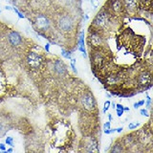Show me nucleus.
I'll return each instance as SVG.
<instances>
[{
	"mask_svg": "<svg viewBox=\"0 0 153 153\" xmlns=\"http://www.w3.org/2000/svg\"><path fill=\"white\" fill-rule=\"evenodd\" d=\"M89 56H90V63L91 69H92L93 74L97 76L98 72L102 68V66L110 59H112V56L107 52L106 47L99 48V49H94V48H89Z\"/></svg>",
	"mask_w": 153,
	"mask_h": 153,
	"instance_id": "obj_1",
	"label": "nucleus"
},
{
	"mask_svg": "<svg viewBox=\"0 0 153 153\" xmlns=\"http://www.w3.org/2000/svg\"><path fill=\"white\" fill-rule=\"evenodd\" d=\"M86 42H87L89 48H94V49L106 47V33L90 25V27L88 28Z\"/></svg>",
	"mask_w": 153,
	"mask_h": 153,
	"instance_id": "obj_2",
	"label": "nucleus"
},
{
	"mask_svg": "<svg viewBox=\"0 0 153 153\" xmlns=\"http://www.w3.org/2000/svg\"><path fill=\"white\" fill-rule=\"evenodd\" d=\"M136 134L138 143L143 146L145 151L152 150V143H153V136H152V126L151 121L148 122L145 126H143L138 131H134Z\"/></svg>",
	"mask_w": 153,
	"mask_h": 153,
	"instance_id": "obj_3",
	"label": "nucleus"
},
{
	"mask_svg": "<svg viewBox=\"0 0 153 153\" xmlns=\"http://www.w3.org/2000/svg\"><path fill=\"white\" fill-rule=\"evenodd\" d=\"M56 27L60 33L64 35H69L73 33L76 28V23L73 16L69 13H60L56 19Z\"/></svg>",
	"mask_w": 153,
	"mask_h": 153,
	"instance_id": "obj_4",
	"label": "nucleus"
},
{
	"mask_svg": "<svg viewBox=\"0 0 153 153\" xmlns=\"http://www.w3.org/2000/svg\"><path fill=\"white\" fill-rule=\"evenodd\" d=\"M29 20L32 21V24L33 28L38 33H44L50 31V29L52 27V20L50 17L47 16L46 13L38 12L36 13L35 16H33V19L29 18Z\"/></svg>",
	"mask_w": 153,
	"mask_h": 153,
	"instance_id": "obj_5",
	"label": "nucleus"
},
{
	"mask_svg": "<svg viewBox=\"0 0 153 153\" xmlns=\"http://www.w3.org/2000/svg\"><path fill=\"white\" fill-rule=\"evenodd\" d=\"M79 103L81 105V107L85 110L86 112H95L97 111V107H98V103L94 94L91 92L90 90L84 91V92L81 93L79 96Z\"/></svg>",
	"mask_w": 153,
	"mask_h": 153,
	"instance_id": "obj_6",
	"label": "nucleus"
},
{
	"mask_svg": "<svg viewBox=\"0 0 153 153\" xmlns=\"http://www.w3.org/2000/svg\"><path fill=\"white\" fill-rule=\"evenodd\" d=\"M135 82L137 88H142L143 90H147L152 86V73L151 70L143 69L139 72L135 76Z\"/></svg>",
	"mask_w": 153,
	"mask_h": 153,
	"instance_id": "obj_7",
	"label": "nucleus"
},
{
	"mask_svg": "<svg viewBox=\"0 0 153 153\" xmlns=\"http://www.w3.org/2000/svg\"><path fill=\"white\" fill-rule=\"evenodd\" d=\"M80 147H82L79 151L84 152H100V146L97 138L95 136L89 135L85 136L80 141Z\"/></svg>",
	"mask_w": 153,
	"mask_h": 153,
	"instance_id": "obj_8",
	"label": "nucleus"
},
{
	"mask_svg": "<svg viewBox=\"0 0 153 153\" xmlns=\"http://www.w3.org/2000/svg\"><path fill=\"white\" fill-rule=\"evenodd\" d=\"M26 62L31 69L37 70L44 63V57L40 53L30 51L26 56Z\"/></svg>",
	"mask_w": 153,
	"mask_h": 153,
	"instance_id": "obj_9",
	"label": "nucleus"
},
{
	"mask_svg": "<svg viewBox=\"0 0 153 153\" xmlns=\"http://www.w3.org/2000/svg\"><path fill=\"white\" fill-rule=\"evenodd\" d=\"M102 8L107 10L109 13H111L114 16H122L123 14H124L123 0H108Z\"/></svg>",
	"mask_w": 153,
	"mask_h": 153,
	"instance_id": "obj_10",
	"label": "nucleus"
},
{
	"mask_svg": "<svg viewBox=\"0 0 153 153\" xmlns=\"http://www.w3.org/2000/svg\"><path fill=\"white\" fill-rule=\"evenodd\" d=\"M123 6L124 14H127L129 16H138V0H123Z\"/></svg>",
	"mask_w": 153,
	"mask_h": 153,
	"instance_id": "obj_11",
	"label": "nucleus"
},
{
	"mask_svg": "<svg viewBox=\"0 0 153 153\" xmlns=\"http://www.w3.org/2000/svg\"><path fill=\"white\" fill-rule=\"evenodd\" d=\"M52 71L54 75H56V76H65L68 74L67 66L64 63V61L61 59H56L53 61Z\"/></svg>",
	"mask_w": 153,
	"mask_h": 153,
	"instance_id": "obj_12",
	"label": "nucleus"
},
{
	"mask_svg": "<svg viewBox=\"0 0 153 153\" xmlns=\"http://www.w3.org/2000/svg\"><path fill=\"white\" fill-rule=\"evenodd\" d=\"M8 42L13 47H20L23 44V37L17 31H10L7 33Z\"/></svg>",
	"mask_w": 153,
	"mask_h": 153,
	"instance_id": "obj_13",
	"label": "nucleus"
},
{
	"mask_svg": "<svg viewBox=\"0 0 153 153\" xmlns=\"http://www.w3.org/2000/svg\"><path fill=\"white\" fill-rule=\"evenodd\" d=\"M110 153H122V152H126V147H124L123 143L121 140V138L117 139L116 141L114 142L113 145L110 146L109 150Z\"/></svg>",
	"mask_w": 153,
	"mask_h": 153,
	"instance_id": "obj_14",
	"label": "nucleus"
},
{
	"mask_svg": "<svg viewBox=\"0 0 153 153\" xmlns=\"http://www.w3.org/2000/svg\"><path fill=\"white\" fill-rule=\"evenodd\" d=\"M61 56H63L64 59H70L71 57H72V51L62 48V49H61Z\"/></svg>",
	"mask_w": 153,
	"mask_h": 153,
	"instance_id": "obj_15",
	"label": "nucleus"
},
{
	"mask_svg": "<svg viewBox=\"0 0 153 153\" xmlns=\"http://www.w3.org/2000/svg\"><path fill=\"white\" fill-rule=\"evenodd\" d=\"M13 11L16 13L17 16H18V17L19 18H21V19H24V18H26V16H25V14H24L23 13H21L20 11H19V10L16 8V7H13Z\"/></svg>",
	"mask_w": 153,
	"mask_h": 153,
	"instance_id": "obj_16",
	"label": "nucleus"
},
{
	"mask_svg": "<svg viewBox=\"0 0 153 153\" xmlns=\"http://www.w3.org/2000/svg\"><path fill=\"white\" fill-rule=\"evenodd\" d=\"M139 126H140V123H139V122L130 123L128 124V129H129V130H134V129L138 128Z\"/></svg>",
	"mask_w": 153,
	"mask_h": 153,
	"instance_id": "obj_17",
	"label": "nucleus"
},
{
	"mask_svg": "<svg viewBox=\"0 0 153 153\" xmlns=\"http://www.w3.org/2000/svg\"><path fill=\"white\" fill-rule=\"evenodd\" d=\"M145 104L147 110L151 109V98L148 95H146V100H145Z\"/></svg>",
	"mask_w": 153,
	"mask_h": 153,
	"instance_id": "obj_18",
	"label": "nucleus"
},
{
	"mask_svg": "<svg viewBox=\"0 0 153 153\" xmlns=\"http://www.w3.org/2000/svg\"><path fill=\"white\" fill-rule=\"evenodd\" d=\"M110 106H111V102H110V100H106V102H105L104 104H103V110H102V112L103 113H106L107 110L110 108Z\"/></svg>",
	"mask_w": 153,
	"mask_h": 153,
	"instance_id": "obj_19",
	"label": "nucleus"
},
{
	"mask_svg": "<svg viewBox=\"0 0 153 153\" xmlns=\"http://www.w3.org/2000/svg\"><path fill=\"white\" fill-rule=\"evenodd\" d=\"M5 143H6V145H8V146H10L11 147H13L14 146H13V137H7L6 138V140H5Z\"/></svg>",
	"mask_w": 153,
	"mask_h": 153,
	"instance_id": "obj_20",
	"label": "nucleus"
},
{
	"mask_svg": "<svg viewBox=\"0 0 153 153\" xmlns=\"http://www.w3.org/2000/svg\"><path fill=\"white\" fill-rule=\"evenodd\" d=\"M140 114L142 116H145V117H148L149 116V113H148V110L146 108H143L140 110Z\"/></svg>",
	"mask_w": 153,
	"mask_h": 153,
	"instance_id": "obj_21",
	"label": "nucleus"
},
{
	"mask_svg": "<svg viewBox=\"0 0 153 153\" xmlns=\"http://www.w3.org/2000/svg\"><path fill=\"white\" fill-rule=\"evenodd\" d=\"M111 128V121H107L103 124V130L104 129H110Z\"/></svg>",
	"mask_w": 153,
	"mask_h": 153,
	"instance_id": "obj_22",
	"label": "nucleus"
},
{
	"mask_svg": "<svg viewBox=\"0 0 153 153\" xmlns=\"http://www.w3.org/2000/svg\"><path fill=\"white\" fill-rule=\"evenodd\" d=\"M91 4L93 5L94 8H98L100 5V2H99V0H91Z\"/></svg>",
	"mask_w": 153,
	"mask_h": 153,
	"instance_id": "obj_23",
	"label": "nucleus"
},
{
	"mask_svg": "<svg viewBox=\"0 0 153 153\" xmlns=\"http://www.w3.org/2000/svg\"><path fill=\"white\" fill-rule=\"evenodd\" d=\"M50 46H51V43H46V45L44 46V50L47 52V53H50Z\"/></svg>",
	"mask_w": 153,
	"mask_h": 153,
	"instance_id": "obj_24",
	"label": "nucleus"
},
{
	"mask_svg": "<svg viewBox=\"0 0 153 153\" xmlns=\"http://www.w3.org/2000/svg\"><path fill=\"white\" fill-rule=\"evenodd\" d=\"M123 110H120V109H116V113H117V116L118 117H122L123 115Z\"/></svg>",
	"mask_w": 153,
	"mask_h": 153,
	"instance_id": "obj_25",
	"label": "nucleus"
},
{
	"mask_svg": "<svg viewBox=\"0 0 153 153\" xmlns=\"http://www.w3.org/2000/svg\"><path fill=\"white\" fill-rule=\"evenodd\" d=\"M123 104H121V103H116V108L115 109H120V110H123ZM124 111V110H123Z\"/></svg>",
	"mask_w": 153,
	"mask_h": 153,
	"instance_id": "obj_26",
	"label": "nucleus"
},
{
	"mask_svg": "<svg viewBox=\"0 0 153 153\" xmlns=\"http://www.w3.org/2000/svg\"><path fill=\"white\" fill-rule=\"evenodd\" d=\"M0 150L1 151H6V146L4 143H0Z\"/></svg>",
	"mask_w": 153,
	"mask_h": 153,
	"instance_id": "obj_27",
	"label": "nucleus"
},
{
	"mask_svg": "<svg viewBox=\"0 0 153 153\" xmlns=\"http://www.w3.org/2000/svg\"><path fill=\"white\" fill-rule=\"evenodd\" d=\"M138 104H139V106H143V105H145V100H139L138 102Z\"/></svg>",
	"mask_w": 153,
	"mask_h": 153,
	"instance_id": "obj_28",
	"label": "nucleus"
},
{
	"mask_svg": "<svg viewBox=\"0 0 153 153\" xmlns=\"http://www.w3.org/2000/svg\"><path fill=\"white\" fill-rule=\"evenodd\" d=\"M103 132H104V134H106V135H109V134H111V132H110V129H104Z\"/></svg>",
	"mask_w": 153,
	"mask_h": 153,
	"instance_id": "obj_29",
	"label": "nucleus"
},
{
	"mask_svg": "<svg viewBox=\"0 0 153 153\" xmlns=\"http://www.w3.org/2000/svg\"><path fill=\"white\" fill-rule=\"evenodd\" d=\"M123 130V127H118V128H116V132H118V133H121Z\"/></svg>",
	"mask_w": 153,
	"mask_h": 153,
	"instance_id": "obj_30",
	"label": "nucleus"
},
{
	"mask_svg": "<svg viewBox=\"0 0 153 153\" xmlns=\"http://www.w3.org/2000/svg\"><path fill=\"white\" fill-rule=\"evenodd\" d=\"M5 10H7V11H12L13 7H11V6H5Z\"/></svg>",
	"mask_w": 153,
	"mask_h": 153,
	"instance_id": "obj_31",
	"label": "nucleus"
},
{
	"mask_svg": "<svg viewBox=\"0 0 153 153\" xmlns=\"http://www.w3.org/2000/svg\"><path fill=\"white\" fill-rule=\"evenodd\" d=\"M133 106H134V108H135V109H138L139 107H140V106H139L138 102H135V103H134V104H133Z\"/></svg>",
	"mask_w": 153,
	"mask_h": 153,
	"instance_id": "obj_32",
	"label": "nucleus"
},
{
	"mask_svg": "<svg viewBox=\"0 0 153 153\" xmlns=\"http://www.w3.org/2000/svg\"><path fill=\"white\" fill-rule=\"evenodd\" d=\"M108 119L109 121H112V114H108Z\"/></svg>",
	"mask_w": 153,
	"mask_h": 153,
	"instance_id": "obj_33",
	"label": "nucleus"
},
{
	"mask_svg": "<svg viewBox=\"0 0 153 153\" xmlns=\"http://www.w3.org/2000/svg\"><path fill=\"white\" fill-rule=\"evenodd\" d=\"M111 105H112V108H113V109L116 108V103H115V102H112V103H111Z\"/></svg>",
	"mask_w": 153,
	"mask_h": 153,
	"instance_id": "obj_34",
	"label": "nucleus"
},
{
	"mask_svg": "<svg viewBox=\"0 0 153 153\" xmlns=\"http://www.w3.org/2000/svg\"><path fill=\"white\" fill-rule=\"evenodd\" d=\"M123 110H124V111H129L130 108H129V107H123Z\"/></svg>",
	"mask_w": 153,
	"mask_h": 153,
	"instance_id": "obj_35",
	"label": "nucleus"
},
{
	"mask_svg": "<svg viewBox=\"0 0 153 153\" xmlns=\"http://www.w3.org/2000/svg\"><path fill=\"white\" fill-rule=\"evenodd\" d=\"M6 152H10V153L13 152V148H8V150H7Z\"/></svg>",
	"mask_w": 153,
	"mask_h": 153,
	"instance_id": "obj_36",
	"label": "nucleus"
},
{
	"mask_svg": "<svg viewBox=\"0 0 153 153\" xmlns=\"http://www.w3.org/2000/svg\"><path fill=\"white\" fill-rule=\"evenodd\" d=\"M105 96H106V97H108V98H111V95H110V94H105Z\"/></svg>",
	"mask_w": 153,
	"mask_h": 153,
	"instance_id": "obj_37",
	"label": "nucleus"
}]
</instances>
